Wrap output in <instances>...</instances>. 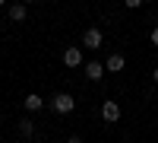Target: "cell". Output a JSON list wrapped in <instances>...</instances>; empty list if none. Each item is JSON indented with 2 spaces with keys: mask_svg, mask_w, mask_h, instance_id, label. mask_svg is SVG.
<instances>
[{
  "mask_svg": "<svg viewBox=\"0 0 158 143\" xmlns=\"http://www.w3.org/2000/svg\"><path fill=\"white\" fill-rule=\"evenodd\" d=\"M152 80H155V83H158V67H155V70H152Z\"/></svg>",
  "mask_w": 158,
  "mask_h": 143,
  "instance_id": "cell-12",
  "label": "cell"
},
{
  "mask_svg": "<svg viewBox=\"0 0 158 143\" xmlns=\"http://www.w3.org/2000/svg\"><path fill=\"white\" fill-rule=\"evenodd\" d=\"M22 105H25V111H29V114H35V111H41V108H44V99L38 96V92H29V96L22 99Z\"/></svg>",
  "mask_w": 158,
  "mask_h": 143,
  "instance_id": "cell-6",
  "label": "cell"
},
{
  "mask_svg": "<svg viewBox=\"0 0 158 143\" xmlns=\"http://www.w3.org/2000/svg\"><path fill=\"white\" fill-rule=\"evenodd\" d=\"M149 38H152V45L158 48V25H155V29H152V35H149Z\"/></svg>",
  "mask_w": 158,
  "mask_h": 143,
  "instance_id": "cell-10",
  "label": "cell"
},
{
  "mask_svg": "<svg viewBox=\"0 0 158 143\" xmlns=\"http://www.w3.org/2000/svg\"><path fill=\"white\" fill-rule=\"evenodd\" d=\"M63 67H70V70L82 67V51H79V48H67V51H63Z\"/></svg>",
  "mask_w": 158,
  "mask_h": 143,
  "instance_id": "cell-4",
  "label": "cell"
},
{
  "mask_svg": "<svg viewBox=\"0 0 158 143\" xmlns=\"http://www.w3.org/2000/svg\"><path fill=\"white\" fill-rule=\"evenodd\" d=\"M22 143H29V140H22Z\"/></svg>",
  "mask_w": 158,
  "mask_h": 143,
  "instance_id": "cell-13",
  "label": "cell"
},
{
  "mask_svg": "<svg viewBox=\"0 0 158 143\" xmlns=\"http://www.w3.org/2000/svg\"><path fill=\"white\" fill-rule=\"evenodd\" d=\"M101 42H104V35H101V29H95V25H89V29L82 32V45H85L89 51L101 48Z\"/></svg>",
  "mask_w": 158,
  "mask_h": 143,
  "instance_id": "cell-2",
  "label": "cell"
},
{
  "mask_svg": "<svg viewBox=\"0 0 158 143\" xmlns=\"http://www.w3.org/2000/svg\"><path fill=\"white\" fill-rule=\"evenodd\" d=\"M25 16H29V7L25 3H10V19L13 22H22Z\"/></svg>",
  "mask_w": 158,
  "mask_h": 143,
  "instance_id": "cell-9",
  "label": "cell"
},
{
  "mask_svg": "<svg viewBox=\"0 0 158 143\" xmlns=\"http://www.w3.org/2000/svg\"><path fill=\"white\" fill-rule=\"evenodd\" d=\"M85 76H89V80H101V76H104V64L101 60H89L85 64Z\"/></svg>",
  "mask_w": 158,
  "mask_h": 143,
  "instance_id": "cell-7",
  "label": "cell"
},
{
  "mask_svg": "<svg viewBox=\"0 0 158 143\" xmlns=\"http://www.w3.org/2000/svg\"><path fill=\"white\" fill-rule=\"evenodd\" d=\"M101 118L108 121V124H117V121H120V105H117L114 99H108V102H101Z\"/></svg>",
  "mask_w": 158,
  "mask_h": 143,
  "instance_id": "cell-3",
  "label": "cell"
},
{
  "mask_svg": "<svg viewBox=\"0 0 158 143\" xmlns=\"http://www.w3.org/2000/svg\"><path fill=\"white\" fill-rule=\"evenodd\" d=\"M51 108H54L57 114H70V111L76 108V99H73L70 92H57L54 99H51Z\"/></svg>",
  "mask_w": 158,
  "mask_h": 143,
  "instance_id": "cell-1",
  "label": "cell"
},
{
  "mask_svg": "<svg viewBox=\"0 0 158 143\" xmlns=\"http://www.w3.org/2000/svg\"><path fill=\"white\" fill-rule=\"evenodd\" d=\"M123 67H127V57L117 54V51H114V54H108V60H104V70H108V73H120Z\"/></svg>",
  "mask_w": 158,
  "mask_h": 143,
  "instance_id": "cell-5",
  "label": "cell"
},
{
  "mask_svg": "<svg viewBox=\"0 0 158 143\" xmlns=\"http://www.w3.org/2000/svg\"><path fill=\"white\" fill-rule=\"evenodd\" d=\"M67 143H82V137H70V140H67Z\"/></svg>",
  "mask_w": 158,
  "mask_h": 143,
  "instance_id": "cell-11",
  "label": "cell"
},
{
  "mask_svg": "<svg viewBox=\"0 0 158 143\" xmlns=\"http://www.w3.org/2000/svg\"><path fill=\"white\" fill-rule=\"evenodd\" d=\"M16 131L22 134V140H32V137H35V121H32V118H22V121L16 124Z\"/></svg>",
  "mask_w": 158,
  "mask_h": 143,
  "instance_id": "cell-8",
  "label": "cell"
}]
</instances>
